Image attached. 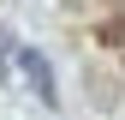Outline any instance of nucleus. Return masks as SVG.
Returning <instances> with one entry per match:
<instances>
[{"mask_svg": "<svg viewBox=\"0 0 125 120\" xmlns=\"http://www.w3.org/2000/svg\"><path fill=\"white\" fill-rule=\"evenodd\" d=\"M18 66H24L30 90H36V102H48V108H54V102H60V90H54V66H48L36 48H18Z\"/></svg>", "mask_w": 125, "mask_h": 120, "instance_id": "1", "label": "nucleus"}, {"mask_svg": "<svg viewBox=\"0 0 125 120\" xmlns=\"http://www.w3.org/2000/svg\"><path fill=\"white\" fill-rule=\"evenodd\" d=\"M101 42H113V48H125V18H107V24H101Z\"/></svg>", "mask_w": 125, "mask_h": 120, "instance_id": "2", "label": "nucleus"}, {"mask_svg": "<svg viewBox=\"0 0 125 120\" xmlns=\"http://www.w3.org/2000/svg\"><path fill=\"white\" fill-rule=\"evenodd\" d=\"M0 78H6V54H0Z\"/></svg>", "mask_w": 125, "mask_h": 120, "instance_id": "3", "label": "nucleus"}]
</instances>
